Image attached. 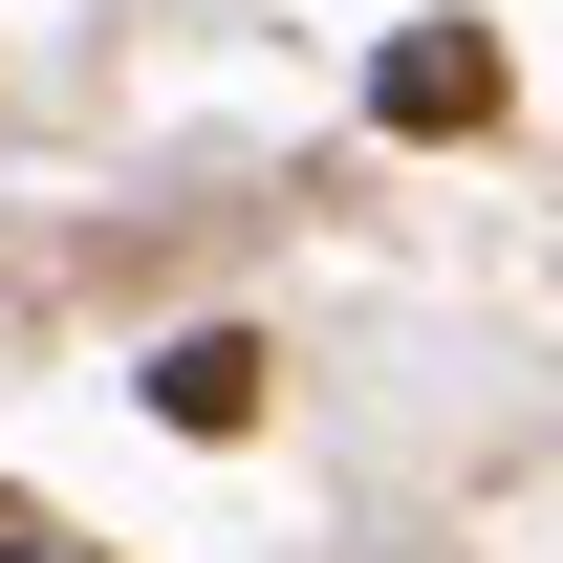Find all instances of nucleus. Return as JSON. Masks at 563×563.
I'll return each mask as SVG.
<instances>
[{"instance_id": "f257e3e1", "label": "nucleus", "mask_w": 563, "mask_h": 563, "mask_svg": "<svg viewBox=\"0 0 563 563\" xmlns=\"http://www.w3.org/2000/svg\"><path fill=\"white\" fill-rule=\"evenodd\" d=\"M368 109H390V131H498V44L477 22H412V44L368 66Z\"/></svg>"}, {"instance_id": "f03ea898", "label": "nucleus", "mask_w": 563, "mask_h": 563, "mask_svg": "<svg viewBox=\"0 0 563 563\" xmlns=\"http://www.w3.org/2000/svg\"><path fill=\"white\" fill-rule=\"evenodd\" d=\"M152 412H174V433H261V347H239V325L152 347Z\"/></svg>"}]
</instances>
